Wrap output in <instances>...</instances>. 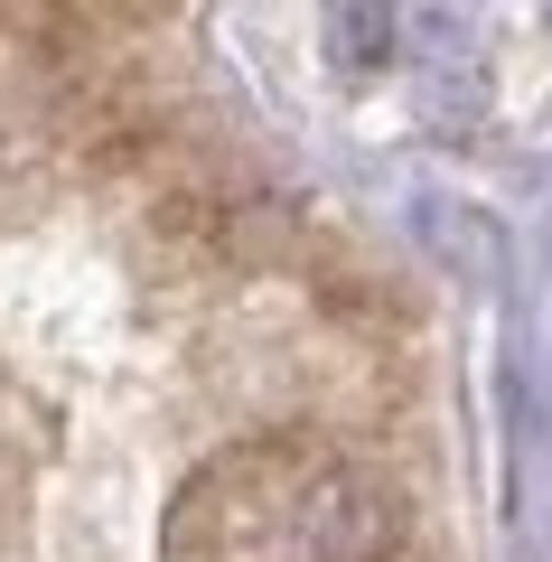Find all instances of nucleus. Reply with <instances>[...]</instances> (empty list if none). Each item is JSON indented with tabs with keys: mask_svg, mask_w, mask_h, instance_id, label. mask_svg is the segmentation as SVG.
<instances>
[{
	"mask_svg": "<svg viewBox=\"0 0 552 562\" xmlns=\"http://www.w3.org/2000/svg\"><path fill=\"white\" fill-rule=\"evenodd\" d=\"M328 57L347 76H375L394 57V0H328Z\"/></svg>",
	"mask_w": 552,
	"mask_h": 562,
	"instance_id": "nucleus-2",
	"label": "nucleus"
},
{
	"mask_svg": "<svg viewBox=\"0 0 552 562\" xmlns=\"http://www.w3.org/2000/svg\"><path fill=\"white\" fill-rule=\"evenodd\" d=\"M403 506L365 460L337 450H244L206 469L169 516V562H384Z\"/></svg>",
	"mask_w": 552,
	"mask_h": 562,
	"instance_id": "nucleus-1",
	"label": "nucleus"
}]
</instances>
